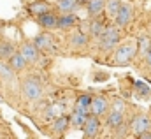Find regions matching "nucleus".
<instances>
[{
	"label": "nucleus",
	"instance_id": "nucleus-1",
	"mask_svg": "<svg viewBox=\"0 0 151 139\" xmlns=\"http://www.w3.org/2000/svg\"><path fill=\"white\" fill-rule=\"evenodd\" d=\"M100 37H102V44H100L102 49H111L119 42V32L116 28H106Z\"/></svg>",
	"mask_w": 151,
	"mask_h": 139
},
{
	"label": "nucleus",
	"instance_id": "nucleus-2",
	"mask_svg": "<svg viewBox=\"0 0 151 139\" xmlns=\"http://www.w3.org/2000/svg\"><path fill=\"white\" fill-rule=\"evenodd\" d=\"M99 127H100V123H99L97 114H91V116H88L86 122L83 123V134H84L86 138H95L97 132H99Z\"/></svg>",
	"mask_w": 151,
	"mask_h": 139
},
{
	"label": "nucleus",
	"instance_id": "nucleus-3",
	"mask_svg": "<svg viewBox=\"0 0 151 139\" xmlns=\"http://www.w3.org/2000/svg\"><path fill=\"white\" fill-rule=\"evenodd\" d=\"M23 93H25L28 99L35 101V99H39V97L42 95V88H40V85H39L37 81L28 79V81L23 83Z\"/></svg>",
	"mask_w": 151,
	"mask_h": 139
},
{
	"label": "nucleus",
	"instance_id": "nucleus-4",
	"mask_svg": "<svg viewBox=\"0 0 151 139\" xmlns=\"http://www.w3.org/2000/svg\"><path fill=\"white\" fill-rule=\"evenodd\" d=\"M114 20H116V23H118L119 27H125V25L132 20V11H130V7H128V5H119V11L116 12Z\"/></svg>",
	"mask_w": 151,
	"mask_h": 139
},
{
	"label": "nucleus",
	"instance_id": "nucleus-5",
	"mask_svg": "<svg viewBox=\"0 0 151 139\" xmlns=\"http://www.w3.org/2000/svg\"><path fill=\"white\" fill-rule=\"evenodd\" d=\"M21 55L25 56L27 62H37V58H39L37 46H35V44H25V46L21 48Z\"/></svg>",
	"mask_w": 151,
	"mask_h": 139
},
{
	"label": "nucleus",
	"instance_id": "nucleus-6",
	"mask_svg": "<svg viewBox=\"0 0 151 139\" xmlns=\"http://www.w3.org/2000/svg\"><path fill=\"white\" fill-rule=\"evenodd\" d=\"M39 23L44 27V28H55L56 23H58V18L53 14V12H44V14H39Z\"/></svg>",
	"mask_w": 151,
	"mask_h": 139
},
{
	"label": "nucleus",
	"instance_id": "nucleus-7",
	"mask_svg": "<svg viewBox=\"0 0 151 139\" xmlns=\"http://www.w3.org/2000/svg\"><path fill=\"white\" fill-rule=\"evenodd\" d=\"M90 109H91V114L100 116V114H102V113H106V109H107V101H106V99H102V97L93 99V101H91V104H90Z\"/></svg>",
	"mask_w": 151,
	"mask_h": 139
},
{
	"label": "nucleus",
	"instance_id": "nucleus-8",
	"mask_svg": "<svg viewBox=\"0 0 151 139\" xmlns=\"http://www.w3.org/2000/svg\"><path fill=\"white\" fill-rule=\"evenodd\" d=\"M132 129H134V132H137V136H139V134H142V132H146V130L150 129V120H148L146 116H137V118L134 120V123H132Z\"/></svg>",
	"mask_w": 151,
	"mask_h": 139
},
{
	"label": "nucleus",
	"instance_id": "nucleus-9",
	"mask_svg": "<svg viewBox=\"0 0 151 139\" xmlns=\"http://www.w3.org/2000/svg\"><path fill=\"white\" fill-rule=\"evenodd\" d=\"M9 65L14 70H21V69H25L27 60H25V56H23L21 53H12V55L9 56Z\"/></svg>",
	"mask_w": 151,
	"mask_h": 139
},
{
	"label": "nucleus",
	"instance_id": "nucleus-10",
	"mask_svg": "<svg viewBox=\"0 0 151 139\" xmlns=\"http://www.w3.org/2000/svg\"><path fill=\"white\" fill-rule=\"evenodd\" d=\"M106 7V0H88V12L90 16H97L104 11Z\"/></svg>",
	"mask_w": 151,
	"mask_h": 139
},
{
	"label": "nucleus",
	"instance_id": "nucleus-11",
	"mask_svg": "<svg viewBox=\"0 0 151 139\" xmlns=\"http://www.w3.org/2000/svg\"><path fill=\"white\" fill-rule=\"evenodd\" d=\"M74 23H76V16L72 14V12H65L62 18H58L56 27H60V28H70Z\"/></svg>",
	"mask_w": 151,
	"mask_h": 139
},
{
	"label": "nucleus",
	"instance_id": "nucleus-12",
	"mask_svg": "<svg viewBox=\"0 0 151 139\" xmlns=\"http://www.w3.org/2000/svg\"><path fill=\"white\" fill-rule=\"evenodd\" d=\"M130 56H132V49L128 46H121L116 53V62L118 64H127L130 60Z\"/></svg>",
	"mask_w": 151,
	"mask_h": 139
},
{
	"label": "nucleus",
	"instance_id": "nucleus-13",
	"mask_svg": "<svg viewBox=\"0 0 151 139\" xmlns=\"http://www.w3.org/2000/svg\"><path fill=\"white\" fill-rule=\"evenodd\" d=\"M49 11V4L47 2H44V0H39V2H34V4H30V12L32 14H44V12H47Z\"/></svg>",
	"mask_w": 151,
	"mask_h": 139
},
{
	"label": "nucleus",
	"instance_id": "nucleus-14",
	"mask_svg": "<svg viewBox=\"0 0 151 139\" xmlns=\"http://www.w3.org/2000/svg\"><path fill=\"white\" fill-rule=\"evenodd\" d=\"M86 118H88L86 111L76 109V111H74V114L70 116V123H72V125H76V127H83V123L86 122Z\"/></svg>",
	"mask_w": 151,
	"mask_h": 139
},
{
	"label": "nucleus",
	"instance_id": "nucleus-15",
	"mask_svg": "<svg viewBox=\"0 0 151 139\" xmlns=\"http://www.w3.org/2000/svg\"><path fill=\"white\" fill-rule=\"evenodd\" d=\"M69 123H70V118L69 116H58L55 120L53 129H55V132H65V129L69 127Z\"/></svg>",
	"mask_w": 151,
	"mask_h": 139
},
{
	"label": "nucleus",
	"instance_id": "nucleus-16",
	"mask_svg": "<svg viewBox=\"0 0 151 139\" xmlns=\"http://www.w3.org/2000/svg\"><path fill=\"white\" fill-rule=\"evenodd\" d=\"M34 44L37 46V49H51L53 48V42H51V39L47 35H39V37H35Z\"/></svg>",
	"mask_w": 151,
	"mask_h": 139
},
{
	"label": "nucleus",
	"instance_id": "nucleus-17",
	"mask_svg": "<svg viewBox=\"0 0 151 139\" xmlns=\"http://www.w3.org/2000/svg\"><path fill=\"white\" fill-rule=\"evenodd\" d=\"M121 122H123V113H121V111H113V113L109 114V118H107V123H109L111 127L121 125Z\"/></svg>",
	"mask_w": 151,
	"mask_h": 139
},
{
	"label": "nucleus",
	"instance_id": "nucleus-18",
	"mask_svg": "<svg viewBox=\"0 0 151 139\" xmlns=\"http://www.w3.org/2000/svg\"><path fill=\"white\" fill-rule=\"evenodd\" d=\"M58 7L63 11V12H72L76 7H77V0H58Z\"/></svg>",
	"mask_w": 151,
	"mask_h": 139
},
{
	"label": "nucleus",
	"instance_id": "nucleus-19",
	"mask_svg": "<svg viewBox=\"0 0 151 139\" xmlns=\"http://www.w3.org/2000/svg\"><path fill=\"white\" fill-rule=\"evenodd\" d=\"M0 77L5 79V81H11V79L14 77V74H12V67H11V65H5L4 62H0Z\"/></svg>",
	"mask_w": 151,
	"mask_h": 139
},
{
	"label": "nucleus",
	"instance_id": "nucleus-20",
	"mask_svg": "<svg viewBox=\"0 0 151 139\" xmlns=\"http://www.w3.org/2000/svg\"><path fill=\"white\" fill-rule=\"evenodd\" d=\"M91 104V97L90 95H83L77 99V104H76V109H81V111H86Z\"/></svg>",
	"mask_w": 151,
	"mask_h": 139
},
{
	"label": "nucleus",
	"instance_id": "nucleus-21",
	"mask_svg": "<svg viewBox=\"0 0 151 139\" xmlns=\"http://www.w3.org/2000/svg\"><path fill=\"white\" fill-rule=\"evenodd\" d=\"M119 0H109L107 4H106V7H107V12H109V16H116V12L119 11Z\"/></svg>",
	"mask_w": 151,
	"mask_h": 139
},
{
	"label": "nucleus",
	"instance_id": "nucleus-22",
	"mask_svg": "<svg viewBox=\"0 0 151 139\" xmlns=\"http://www.w3.org/2000/svg\"><path fill=\"white\" fill-rule=\"evenodd\" d=\"M14 53V48L11 44H0V58H9L11 55Z\"/></svg>",
	"mask_w": 151,
	"mask_h": 139
},
{
	"label": "nucleus",
	"instance_id": "nucleus-23",
	"mask_svg": "<svg viewBox=\"0 0 151 139\" xmlns=\"http://www.w3.org/2000/svg\"><path fill=\"white\" fill-rule=\"evenodd\" d=\"M104 30H106V28H104L102 23H99V21H93V23H91V34L95 35V37H100Z\"/></svg>",
	"mask_w": 151,
	"mask_h": 139
},
{
	"label": "nucleus",
	"instance_id": "nucleus-24",
	"mask_svg": "<svg viewBox=\"0 0 151 139\" xmlns=\"http://www.w3.org/2000/svg\"><path fill=\"white\" fill-rule=\"evenodd\" d=\"M88 41H86V37L83 34H76L74 37H72V44H74L76 48H81V46H84Z\"/></svg>",
	"mask_w": 151,
	"mask_h": 139
},
{
	"label": "nucleus",
	"instance_id": "nucleus-25",
	"mask_svg": "<svg viewBox=\"0 0 151 139\" xmlns=\"http://www.w3.org/2000/svg\"><path fill=\"white\" fill-rule=\"evenodd\" d=\"M148 62H150V65H151V46H150V49H148Z\"/></svg>",
	"mask_w": 151,
	"mask_h": 139
},
{
	"label": "nucleus",
	"instance_id": "nucleus-26",
	"mask_svg": "<svg viewBox=\"0 0 151 139\" xmlns=\"http://www.w3.org/2000/svg\"><path fill=\"white\" fill-rule=\"evenodd\" d=\"M81 2H88V0H81Z\"/></svg>",
	"mask_w": 151,
	"mask_h": 139
}]
</instances>
